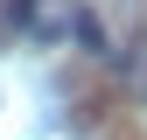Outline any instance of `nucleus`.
I'll use <instances>...</instances> for the list:
<instances>
[{"label":"nucleus","mask_w":147,"mask_h":140,"mask_svg":"<svg viewBox=\"0 0 147 140\" xmlns=\"http://www.w3.org/2000/svg\"><path fill=\"white\" fill-rule=\"evenodd\" d=\"M77 42L91 49V56H112V35H105V28H98V14H91V7L77 14Z\"/></svg>","instance_id":"nucleus-2"},{"label":"nucleus","mask_w":147,"mask_h":140,"mask_svg":"<svg viewBox=\"0 0 147 140\" xmlns=\"http://www.w3.org/2000/svg\"><path fill=\"white\" fill-rule=\"evenodd\" d=\"M77 0H7V21L21 28V35H35V42H70L77 35Z\"/></svg>","instance_id":"nucleus-1"}]
</instances>
